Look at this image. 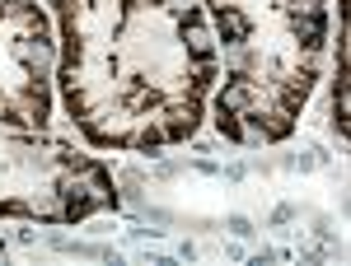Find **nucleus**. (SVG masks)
<instances>
[{
    "label": "nucleus",
    "instance_id": "f257e3e1",
    "mask_svg": "<svg viewBox=\"0 0 351 266\" xmlns=\"http://www.w3.org/2000/svg\"><path fill=\"white\" fill-rule=\"evenodd\" d=\"M155 117H160V127H164V140H169V145H183V140L197 135V127H202V98H192V94L164 98V107Z\"/></svg>",
    "mask_w": 351,
    "mask_h": 266
},
{
    "label": "nucleus",
    "instance_id": "f03ea898",
    "mask_svg": "<svg viewBox=\"0 0 351 266\" xmlns=\"http://www.w3.org/2000/svg\"><path fill=\"white\" fill-rule=\"evenodd\" d=\"M263 98L258 80H243V75H225V84L216 89V112H248V107Z\"/></svg>",
    "mask_w": 351,
    "mask_h": 266
},
{
    "label": "nucleus",
    "instance_id": "7ed1b4c3",
    "mask_svg": "<svg viewBox=\"0 0 351 266\" xmlns=\"http://www.w3.org/2000/svg\"><path fill=\"white\" fill-rule=\"evenodd\" d=\"M211 19H216V42H225V47H243L258 33L253 14H243V10H225V14H211Z\"/></svg>",
    "mask_w": 351,
    "mask_h": 266
},
{
    "label": "nucleus",
    "instance_id": "20e7f679",
    "mask_svg": "<svg viewBox=\"0 0 351 266\" xmlns=\"http://www.w3.org/2000/svg\"><path fill=\"white\" fill-rule=\"evenodd\" d=\"M178 38H183V52H188V61H197V56H216L220 42L216 33L206 28V19H188V24H178Z\"/></svg>",
    "mask_w": 351,
    "mask_h": 266
},
{
    "label": "nucleus",
    "instance_id": "39448f33",
    "mask_svg": "<svg viewBox=\"0 0 351 266\" xmlns=\"http://www.w3.org/2000/svg\"><path fill=\"white\" fill-rule=\"evenodd\" d=\"M286 24H291L295 47H304V52H324V42H328V14H304V19H286Z\"/></svg>",
    "mask_w": 351,
    "mask_h": 266
},
{
    "label": "nucleus",
    "instance_id": "423d86ee",
    "mask_svg": "<svg viewBox=\"0 0 351 266\" xmlns=\"http://www.w3.org/2000/svg\"><path fill=\"white\" fill-rule=\"evenodd\" d=\"M230 229H234V234H239V239H248V234H253V224H248V220H243V215H234V220H230Z\"/></svg>",
    "mask_w": 351,
    "mask_h": 266
},
{
    "label": "nucleus",
    "instance_id": "0eeeda50",
    "mask_svg": "<svg viewBox=\"0 0 351 266\" xmlns=\"http://www.w3.org/2000/svg\"><path fill=\"white\" fill-rule=\"evenodd\" d=\"M5 5H10V0H0V19H5Z\"/></svg>",
    "mask_w": 351,
    "mask_h": 266
}]
</instances>
